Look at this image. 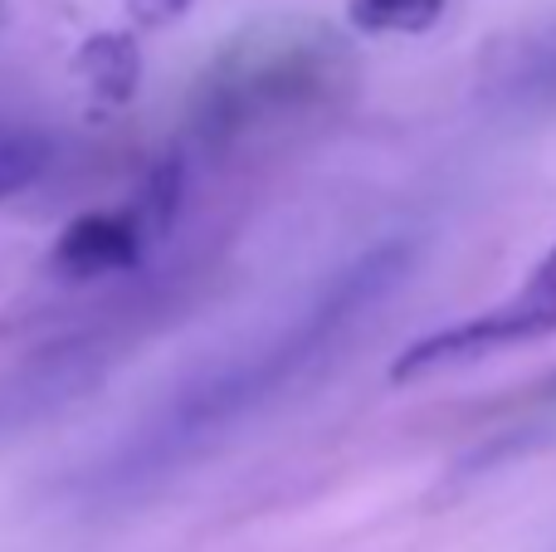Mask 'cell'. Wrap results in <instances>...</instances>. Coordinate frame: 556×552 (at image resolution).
<instances>
[{
  "label": "cell",
  "mask_w": 556,
  "mask_h": 552,
  "mask_svg": "<svg viewBox=\"0 0 556 552\" xmlns=\"http://www.w3.org/2000/svg\"><path fill=\"white\" fill-rule=\"evenodd\" d=\"M450 0H352L346 25L356 35H425Z\"/></svg>",
  "instance_id": "obj_5"
},
{
  "label": "cell",
  "mask_w": 556,
  "mask_h": 552,
  "mask_svg": "<svg viewBox=\"0 0 556 552\" xmlns=\"http://www.w3.org/2000/svg\"><path fill=\"white\" fill-rule=\"evenodd\" d=\"M45 166H49V142L35 133V127L0 123V201L25 191Z\"/></svg>",
  "instance_id": "obj_6"
},
{
  "label": "cell",
  "mask_w": 556,
  "mask_h": 552,
  "mask_svg": "<svg viewBox=\"0 0 556 552\" xmlns=\"http://www.w3.org/2000/svg\"><path fill=\"white\" fill-rule=\"evenodd\" d=\"M74 68L88 88V103L98 113H113V108L132 103L137 84H142V49L127 29H98L78 45Z\"/></svg>",
  "instance_id": "obj_4"
},
{
  "label": "cell",
  "mask_w": 556,
  "mask_h": 552,
  "mask_svg": "<svg viewBox=\"0 0 556 552\" xmlns=\"http://www.w3.org/2000/svg\"><path fill=\"white\" fill-rule=\"evenodd\" d=\"M123 10L137 20V25L156 29V25H172V20H181L186 10H191V0H123Z\"/></svg>",
  "instance_id": "obj_8"
},
{
  "label": "cell",
  "mask_w": 556,
  "mask_h": 552,
  "mask_svg": "<svg viewBox=\"0 0 556 552\" xmlns=\"http://www.w3.org/2000/svg\"><path fill=\"white\" fill-rule=\"evenodd\" d=\"M513 88L528 98H552L556 93V25H547L542 35H532L528 45L513 59Z\"/></svg>",
  "instance_id": "obj_7"
},
{
  "label": "cell",
  "mask_w": 556,
  "mask_h": 552,
  "mask_svg": "<svg viewBox=\"0 0 556 552\" xmlns=\"http://www.w3.org/2000/svg\"><path fill=\"white\" fill-rule=\"evenodd\" d=\"M181 162L166 156L147 172V181L132 191V201L117 211H88L74 225H64V235L49 250L54 274L74 284L108 279V274H127L152 254V244L172 230L176 205H181Z\"/></svg>",
  "instance_id": "obj_2"
},
{
  "label": "cell",
  "mask_w": 556,
  "mask_h": 552,
  "mask_svg": "<svg viewBox=\"0 0 556 552\" xmlns=\"http://www.w3.org/2000/svg\"><path fill=\"white\" fill-rule=\"evenodd\" d=\"M542 264H547V269L556 274V244H552V250H547V260H542Z\"/></svg>",
  "instance_id": "obj_9"
},
{
  "label": "cell",
  "mask_w": 556,
  "mask_h": 552,
  "mask_svg": "<svg viewBox=\"0 0 556 552\" xmlns=\"http://www.w3.org/2000/svg\"><path fill=\"white\" fill-rule=\"evenodd\" d=\"M552 333H556V274L547 264H538L532 279L522 284L513 299L493 303V309L473 313V318H464V323H450V328H440V333L415 338L410 348L391 362V381L405 387V381L469 367V362H483V357H493V352L552 338Z\"/></svg>",
  "instance_id": "obj_3"
},
{
  "label": "cell",
  "mask_w": 556,
  "mask_h": 552,
  "mask_svg": "<svg viewBox=\"0 0 556 552\" xmlns=\"http://www.w3.org/2000/svg\"><path fill=\"white\" fill-rule=\"evenodd\" d=\"M352 74L342 35L317 20H274L235 35L195 93V137L235 142L264 123L313 113Z\"/></svg>",
  "instance_id": "obj_1"
}]
</instances>
